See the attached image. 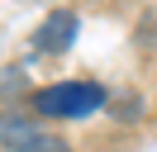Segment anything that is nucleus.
<instances>
[{
	"instance_id": "nucleus-1",
	"label": "nucleus",
	"mask_w": 157,
	"mask_h": 152,
	"mask_svg": "<svg viewBox=\"0 0 157 152\" xmlns=\"http://www.w3.org/2000/svg\"><path fill=\"white\" fill-rule=\"evenodd\" d=\"M100 104H105V90L95 81H62L33 95V119H90Z\"/></svg>"
},
{
	"instance_id": "nucleus-4",
	"label": "nucleus",
	"mask_w": 157,
	"mask_h": 152,
	"mask_svg": "<svg viewBox=\"0 0 157 152\" xmlns=\"http://www.w3.org/2000/svg\"><path fill=\"white\" fill-rule=\"evenodd\" d=\"M114 109H119L114 119H124V124H128V119H143V100H119Z\"/></svg>"
},
{
	"instance_id": "nucleus-2",
	"label": "nucleus",
	"mask_w": 157,
	"mask_h": 152,
	"mask_svg": "<svg viewBox=\"0 0 157 152\" xmlns=\"http://www.w3.org/2000/svg\"><path fill=\"white\" fill-rule=\"evenodd\" d=\"M0 142L10 152H48L57 138H52L33 114H0Z\"/></svg>"
},
{
	"instance_id": "nucleus-3",
	"label": "nucleus",
	"mask_w": 157,
	"mask_h": 152,
	"mask_svg": "<svg viewBox=\"0 0 157 152\" xmlns=\"http://www.w3.org/2000/svg\"><path fill=\"white\" fill-rule=\"evenodd\" d=\"M71 38H76V14L71 10H52L33 28V48L38 52H62V48H71Z\"/></svg>"
}]
</instances>
